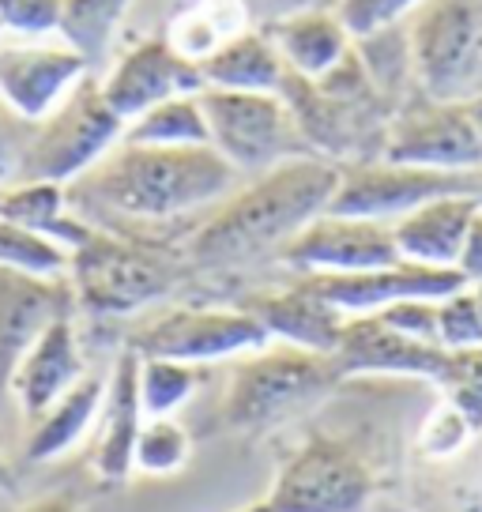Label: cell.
I'll list each match as a JSON object with an SVG mask.
<instances>
[{"label": "cell", "instance_id": "obj_1", "mask_svg": "<svg viewBox=\"0 0 482 512\" xmlns=\"http://www.w3.org/2000/svg\"><path fill=\"white\" fill-rule=\"evenodd\" d=\"M339 185V162L321 155L287 159L249 177L219 200L185 245L189 264L200 272H238L257 260L279 256L317 215L328 211Z\"/></svg>", "mask_w": 482, "mask_h": 512}, {"label": "cell", "instance_id": "obj_2", "mask_svg": "<svg viewBox=\"0 0 482 512\" xmlns=\"http://www.w3.org/2000/svg\"><path fill=\"white\" fill-rule=\"evenodd\" d=\"M241 174L215 147L121 144L68 185L72 211L117 215L129 223H174L211 211L238 189Z\"/></svg>", "mask_w": 482, "mask_h": 512}, {"label": "cell", "instance_id": "obj_3", "mask_svg": "<svg viewBox=\"0 0 482 512\" xmlns=\"http://www.w3.org/2000/svg\"><path fill=\"white\" fill-rule=\"evenodd\" d=\"M65 275L76 298V313L113 320L132 317L147 305L170 298L181 268L174 256H166L155 245L91 223L87 238L68 253Z\"/></svg>", "mask_w": 482, "mask_h": 512}, {"label": "cell", "instance_id": "obj_4", "mask_svg": "<svg viewBox=\"0 0 482 512\" xmlns=\"http://www.w3.org/2000/svg\"><path fill=\"white\" fill-rule=\"evenodd\" d=\"M339 384L336 362L328 354L298 351L268 343L253 354H241L226 384L219 422L230 433H264L302 415Z\"/></svg>", "mask_w": 482, "mask_h": 512}, {"label": "cell", "instance_id": "obj_5", "mask_svg": "<svg viewBox=\"0 0 482 512\" xmlns=\"http://www.w3.org/2000/svg\"><path fill=\"white\" fill-rule=\"evenodd\" d=\"M407 64L426 98L482 95V0H422L407 16Z\"/></svg>", "mask_w": 482, "mask_h": 512}, {"label": "cell", "instance_id": "obj_6", "mask_svg": "<svg viewBox=\"0 0 482 512\" xmlns=\"http://www.w3.org/2000/svg\"><path fill=\"white\" fill-rule=\"evenodd\" d=\"M125 136V121L102 98L98 76L80 80L57 110L31 125L27 155L16 181H53L76 185L91 166L110 155Z\"/></svg>", "mask_w": 482, "mask_h": 512}, {"label": "cell", "instance_id": "obj_7", "mask_svg": "<svg viewBox=\"0 0 482 512\" xmlns=\"http://www.w3.org/2000/svg\"><path fill=\"white\" fill-rule=\"evenodd\" d=\"M377 497V471L366 452L336 433H309L279 464L272 512H370Z\"/></svg>", "mask_w": 482, "mask_h": 512}, {"label": "cell", "instance_id": "obj_8", "mask_svg": "<svg viewBox=\"0 0 482 512\" xmlns=\"http://www.w3.org/2000/svg\"><path fill=\"white\" fill-rule=\"evenodd\" d=\"M211 147L241 177H257L287 159L313 155L283 95L200 87Z\"/></svg>", "mask_w": 482, "mask_h": 512}, {"label": "cell", "instance_id": "obj_9", "mask_svg": "<svg viewBox=\"0 0 482 512\" xmlns=\"http://www.w3.org/2000/svg\"><path fill=\"white\" fill-rule=\"evenodd\" d=\"M272 339L260 328L253 313H245L241 305L234 309H211V305H177L159 317H151L125 343L140 358H170L185 366H211L226 358H241L260 347H268Z\"/></svg>", "mask_w": 482, "mask_h": 512}, {"label": "cell", "instance_id": "obj_10", "mask_svg": "<svg viewBox=\"0 0 482 512\" xmlns=\"http://www.w3.org/2000/svg\"><path fill=\"white\" fill-rule=\"evenodd\" d=\"M381 159L441 170V174H475L482 170V136L467 102L415 98L388 117Z\"/></svg>", "mask_w": 482, "mask_h": 512}, {"label": "cell", "instance_id": "obj_11", "mask_svg": "<svg viewBox=\"0 0 482 512\" xmlns=\"http://www.w3.org/2000/svg\"><path fill=\"white\" fill-rule=\"evenodd\" d=\"M449 192H475V174H441L388 159H362L339 166V185L328 211L392 226L396 219Z\"/></svg>", "mask_w": 482, "mask_h": 512}, {"label": "cell", "instance_id": "obj_12", "mask_svg": "<svg viewBox=\"0 0 482 512\" xmlns=\"http://www.w3.org/2000/svg\"><path fill=\"white\" fill-rule=\"evenodd\" d=\"M275 260L298 275H354L396 264L400 249L388 223L324 211L298 238H290Z\"/></svg>", "mask_w": 482, "mask_h": 512}, {"label": "cell", "instance_id": "obj_13", "mask_svg": "<svg viewBox=\"0 0 482 512\" xmlns=\"http://www.w3.org/2000/svg\"><path fill=\"white\" fill-rule=\"evenodd\" d=\"M95 76L68 42L46 38H4L0 34V98L27 121L38 125L57 110L80 80Z\"/></svg>", "mask_w": 482, "mask_h": 512}, {"label": "cell", "instance_id": "obj_14", "mask_svg": "<svg viewBox=\"0 0 482 512\" xmlns=\"http://www.w3.org/2000/svg\"><path fill=\"white\" fill-rule=\"evenodd\" d=\"M339 381L351 377H411V381L441 384L449 351L437 343H422L396 332L392 324L366 313V317H347L339 347L332 354Z\"/></svg>", "mask_w": 482, "mask_h": 512}, {"label": "cell", "instance_id": "obj_15", "mask_svg": "<svg viewBox=\"0 0 482 512\" xmlns=\"http://www.w3.org/2000/svg\"><path fill=\"white\" fill-rule=\"evenodd\" d=\"M98 87L110 110L129 125L166 98L196 95L204 87V76H200V64L174 53L166 38H144L121 57H113L106 76H98Z\"/></svg>", "mask_w": 482, "mask_h": 512}, {"label": "cell", "instance_id": "obj_16", "mask_svg": "<svg viewBox=\"0 0 482 512\" xmlns=\"http://www.w3.org/2000/svg\"><path fill=\"white\" fill-rule=\"evenodd\" d=\"M68 313H76L68 275L0 268V396L12 392V377L38 336Z\"/></svg>", "mask_w": 482, "mask_h": 512}, {"label": "cell", "instance_id": "obj_17", "mask_svg": "<svg viewBox=\"0 0 482 512\" xmlns=\"http://www.w3.org/2000/svg\"><path fill=\"white\" fill-rule=\"evenodd\" d=\"M302 283L317 290L328 305H336L343 317L381 313L403 298H445L464 287L456 268H426L411 260H396L388 268L354 275H302Z\"/></svg>", "mask_w": 482, "mask_h": 512}, {"label": "cell", "instance_id": "obj_18", "mask_svg": "<svg viewBox=\"0 0 482 512\" xmlns=\"http://www.w3.org/2000/svg\"><path fill=\"white\" fill-rule=\"evenodd\" d=\"M245 313H253L260 320V328L268 332L272 343L283 347H298V351L313 354H336L339 336L347 317L336 305H328L313 287H306L302 279L294 287L283 290H257L245 302H238Z\"/></svg>", "mask_w": 482, "mask_h": 512}, {"label": "cell", "instance_id": "obj_19", "mask_svg": "<svg viewBox=\"0 0 482 512\" xmlns=\"http://www.w3.org/2000/svg\"><path fill=\"white\" fill-rule=\"evenodd\" d=\"M136 373H140V354L132 347L117 354L106 373V396H102L98 437L91 452V467L102 486H125L132 479V452H136V437L144 426Z\"/></svg>", "mask_w": 482, "mask_h": 512}, {"label": "cell", "instance_id": "obj_20", "mask_svg": "<svg viewBox=\"0 0 482 512\" xmlns=\"http://www.w3.org/2000/svg\"><path fill=\"white\" fill-rule=\"evenodd\" d=\"M91 369L80 347V328H76V313L53 320L46 332L38 336L27 358L19 362L16 377H12V396L19 400V411L38 418L46 407L65 396L72 384H80Z\"/></svg>", "mask_w": 482, "mask_h": 512}, {"label": "cell", "instance_id": "obj_21", "mask_svg": "<svg viewBox=\"0 0 482 512\" xmlns=\"http://www.w3.org/2000/svg\"><path fill=\"white\" fill-rule=\"evenodd\" d=\"M475 211H479L475 192H449L396 219L392 238H396L400 260L426 264V268H456V256Z\"/></svg>", "mask_w": 482, "mask_h": 512}, {"label": "cell", "instance_id": "obj_22", "mask_svg": "<svg viewBox=\"0 0 482 512\" xmlns=\"http://www.w3.org/2000/svg\"><path fill=\"white\" fill-rule=\"evenodd\" d=\"M268 34H272L290 76L309 83L324 80L332 68H339L354 53V38L339 23V16L336 12H321V8L290 12V16L275 19Z\"/></svg>", "mask_w": 482, "mask_h": 512}, {"label": "cell", "instance_id": "obj_23", "mask_svg": "<svg viewBox=\"0 0 482 512\" xmlns=\"http://www.w3.org/2000/svg\"><path fill=\"white\" fill-rule=\"evenodd\" d=\"M102 396H106V377H98V373H87L80 384H72L61 400L31 422L27 460L31 464H53V460L68 456L98 426Z\"/></svg>", "mask_w": 482, "mask_h": 512}, {"label": "cell", "instance_id": "obj_24", "mask_svg": "<svg viewBox=\"0 0 482 512\" xmlns=\"http://www.w3.org/2000/svg\"><path fill=\"white\" fill-rule=\"evenodd\" d=\"M200 76H204V87H219V91L279 95L283 83H287V64L279 57L272 34L245 27L200 64Z\"/></svg>", "mask_w": 482, "mask_h": 512}, {"label": "cell", "instance_id": "obj_25", "mask_svg": "<svg viewBox=\"0 0 482 512\" xmlns=\"http://www.w3.org/2000/svg\"><path fill=\"white\" fill-rule=\"evenodd\" d=\"M0 215L19 226H27L34 234H42V238L57 241L68 253L91 230V223L72 211L65 185H53V181H12V185H4V192H0Z\"/></svg>", "mask_w": 482, "mask_h": 512}, {"label": "cell", "instance_id": "obj_26", "mask_svg": "<svg viewBox=\"0 0 482 512\" xmlns=\"http://www.w3.org/2000/svg\"><path fill=\"white\" fill-rule=\"evenodd\" d=\"M249 27L245 16V0H196L185 12H177L166 27V42L174 53H181L185 61L204 64L215 49L230 42L234 34Z\"/></svg>", "mask_w": 482, "mask_h": 512}, {"label": "cell", "instance_id": "obj_27", "mask_svg": "<svg viewBox=\"0 0 482 512\" xmlns=\"http://www.w3.org/2000/svg\"><path fill=\"white\" fill-rule=\"evenodd\" d=\"M125 144H147V147H211L208 117L196 95H174L144 110L136 121L125 125Z\"/></svg>", "mask_w": 482, "mask_h": 512}, {"label": "cell", "instance_id": "obj_28", "mask_svg": "<svg viewBox=\"0 0 482 512\" xmlns=\"http://www.w3.org/2000/svg\"><path fill=\"white\" fill-rule=\"evenodd\" d=\"M129 4L132 0H65L61 31L57 34L95 72L98 64L110 61L113 38H117V27H121V19L129 12Z\"/></svg>", "mask_w": 482, "mask_h": 512}, {"label": "cell", "instance_id": "obj_29", "mask_svg": "<svg viewBox=\"0 0 482 512\" xmlns=\"http://www.w3.org/2000/svg\"><path fill=\"white\" fill-rule=\"evenodd\" d=\"M200 388V366L170 362V358H140L136 392L144 418H170L196 396Z\"/></svg>", "mask_w": 482, "mask_h": 512}, {"label": "cell", "instance_id": "obj_30", "mask_svg": "<svg viewBox=\"0 0 482 512\" xmlns=\"http://www.w3.org/2000/svg\"><path fill=\"white\" fill-rule=\"evenodd\" d=\"M189 460H193V437L174 415L144 418L136 452H132V471L151 475V479H170L177 471H185Z\"/></svg>", "mask_w": 482, "mask_h": 512}, {"label": "cell", "instance_id": "obj_31", "mask_svg": "<svg viewBox=\"0 0 482 512\" xmlns=\"http://www.w3.org/2000/svg\"><path fill=\"white\" fill-rule=\"evenodd\" d=\"M0 268H16V272L31 275H65L68 249L0 215Z\"/></svg>", "mask_w": 482, "mask_h": 512}, {"label": "cell", "instance_id": "obj_32", "mask_svg": "<svg viewBox=\"0 0 482 512\" xmlns=\"http://www.w3.org/2000/svg\"><path fill=\"white\" fill-rule=\"evenodd\" d=\"M475 437H479V430L471 426V418H467L456 403H449L441 396V403H437L434 411L426 415V422L418 426L415 448H418V456L430 460V464H449V460H456Z\"/></svg>", "mask_w": 482, "mask_h": 512}, {"label": "cell", "instance_id": "obj_33", "mask_svg": "<svg viewBox=\"0 0 482 512\" xmlns=\"http://www.w3.org/2000/svg\"><path fill=\"white\" fill-rule=\"evenodd\" d=\"M437 347H445V351L482 347V313L467 283L437 302Z\"/></svg>", "mask_w": 482, "mask_h": 512}, {"label": "cell", "instance_id": "obj_34", "mask_svg": "<svg viewBox=\"0 0 482 512\" xmlns=\"http://www.w3.org/2000/svg\"><path fill=\"white\" fill-rule=\"evenodd\" d=\"M422 0H339L336 16L351 38H377L415 12Z\"/></svg>", "mask_w": 482, "mask_h": 512}, {"label": "cell", "instance_id": "obj_35", "mask_svg": "<svg viewBox=\"0 0 482 512\" xmlns=\"http://www.w3.org/2000/svg\"><path fill=\"white\" fill-rule=\"evenodd\" d=\"M65 0H0V31L16 38H49L61 31Z\"/></svg>", "mask_w": 482, "mask_h": 512}, {"label": "cell", "instance_id": "obj_36", "mask_svg": "<svg viewBox=\"0 0 482 512\" xmlns=\"http://www.w3.org/2000/svg\"><path fill=\"white\" fill-rule=\"evenodd\" d=\"M437 302L441 298H403V302L381 309L377 317L392 324L396 332L411 339H422V343H437Z\"/></svg>", "mask_w": 482, "mask_h": 512}, {"label": "cell", "instance_id": "obj_37", "mask_svg": "<svg viewBox=\"0 0 482 512\" xmlns=\"http://www.w3.org/2000/svg\"><path fill=\"white\" fill-rule=\"evenodd\" d=\"M27 140H31V125L0 98V185H12L19 177Z\"/></svg>", "mask_w": 482, "mask_h": 512}, {"label": "cell", "instance_id": "obj_38", "mask_svg": "<svg viewBox=\"0 0 482 512\" xmlns=\"http://www.w3.org/2000/svg\"><path fill=\"white\" fill-rule=\"evenodd\" d=\"M456 272L464 283H482V208L475 211V219L467 226V238L456 256Z\"/></svg>", "mask_w": 482, "mask_h": 512}, {"label": "cell", "instance_id": "obj_39", "mask_svg": "<svg viewBox=\"0 0 482 512\" xmlns=\"http://www.w3.org/2000/svg\"><path fill=\"white\" fill-rule=\"evenodd\" d=\"M19 512H83V509L72 494H46L38 497V501H31V505H23Z\"/></svg>", "mask_w": 482, "mask_h": 512}, {"label": "cell", "instance_id": "obj_40", "mask_svg": "<svg viewBox=\"0 0 482 512\" xmlns=\"http://www.w3.org/2000/svg\"><path fill=\"white\" fill-rule=\"evenodd\" d=\"M0 494H16V475L4 460V452H0Z\"/></svg>", "mask_w": 482, "mask_h": 512}, {"label": "cell", "instance_id": "obj_41", "mask_svg": "<svg viewBox=\"0 0 482 512\" xmlns=\"http://www.w3.org/2000/svg\"><path fill=\"white\" fill-rule=\"evenodd\" d=\"M467 110H471V117H475V125H479V136H482V95L475 98V102H467Z\"/></svg>", "mask_w": 482, "mask_h": 512}, {"label": "cell", "instance_id": "obj_42", "mask_svg": "<svg viewBox=\"0 0 482 512\" xmlns=\"http://www.w3.org/2000/svg\"><path fill=\"white\" fill-rule=\"evenodd\" d=\"M238 512H272V505H268V501H257V505H245V509H238Z\"/></svg>", "mask_w": 482, "mask_h": 512}, {"label": "cell", "instance_id": "obj_43", "mask_svg": "<svg viewBox=\"0 0 482 512\" xmlns=\"http://www.w3.org/2000/svg\"><path fill=\"white\" fill-rule=\"evenodd\" d=\"M475 200H479V208H482V170H475Z\"/></svg>", "mask_w": 482, "mask_h": 512}, {"label": "cell", "instance_id": "obj_44", "mask_svg": "<svg viewBox=\"0 0 482 512\" xmlns=\"http://www.w3.org/2000/svg\"><path fill=\"white\" fill-rule=\"evenodd\" d=\"M471 287V294H475V302H479V313H482V283H467Z\"/></svg>", "mask_w": 482, "mask_h": 512}, {"label": "cell", "instance_id": "obj_45", "mask_svg": "<svg viewBox=\"0 0 482 512\" xmlns=\"http://www.w3.org/2000/svg\"><path fill=\"white\" fill-rule=\"evenodd\" d=\"M0 192H4V185H0Z\"/></svg>", "mask_w": 482, "mask_h": 512}, {"label": "cell", "instance_id": "obj_46", "mask_svg": "<svg viewBox=\"0 0 482 512\" xmlns=\"http://www.w3.org/2000/svg\"><path fill=\"white\" fill-rule=\"evenodd\" d=\"M0 34H4V31H0Z\"/></svg>", "mask_w": 482, "mask_h": 512}]
</instances>
